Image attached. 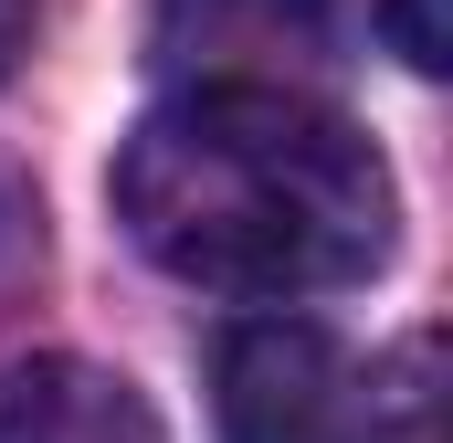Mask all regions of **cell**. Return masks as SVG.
Returning <instances> with one entry per match:
<instances>
[{"mask_svg": "<svg viewBox=\"0 0 453 443\" xmlns=\"http://www.w3.org/2000/svg\"><path fill=\"white\" fill-rule=\"evenodd\" d=\"M21 53H32V0H0V85L21 74Z\"/></svg>", "mask_w": 453, "mask_h": 443, "instance_id": "obj_6", "label": "cell"}, {"mask_svg": "<svg viewBox=\"0 0 453 443\" xmlns=\"http://www.w3.org/2000/svg\"><path fill=\"white\" fill-rule=\"evenodd\" d=\"M116 222L137 253L201 296L296 307L380 275L390 169L306 85H180L116 148Z\"/></svg>", "mask_w": 453, "mask_h": 443, "instance_id": "obj_1", "label": "cell"}, {"mask_svg": "<svg viewBox=\"0 0 453 443\" xmlns=\"http://www.w3.org/2000/svg\"><path fill=\"white\" fill-rule=\"evenodd\" d=\"M348 0H158L148 64L169 85H306L338 53Z\"/></svg>", "mask_w": 453, "mask_h": 443, "instance_id": "obj_3", "label": "cell"}, {"mask_svg": "<svg viewBox=\"0 0 453 443\" xmlns=\"http://www.w3.org/2000/svg\"><path fill=\"white\" fill-rule=\"evenodd\" d=\"M380 21H390V43H401V64H422V74H443V64H453V32H443V0H390Z\"/></svg>", "mask_w": 453, "mask_h": 443, "instance_id": "obj_5", "label": "cell"}, {"mask_svg": "<svg viewBox=\"0 0 453 443\" xmlns=\"http://www.w3.org/2000/svg\"><path fill=\"white\" fill-rule=\"evenodd\" d=\"M222 443H380V369L317 317H242L211 359Z\"/></svg>", "mask_w": 453, "mask_h": 443, "instance_id": "obj_2", "label": "cell"}, {"mask_svg": "<svg viewBox=\"0 0 453 443\" xmlns=\"http://www.w3.org/2000/svg\"><path fill=\"white\" fill-rule=\"evenodd\" d=\"M0 443H169L137 380L96 359H21L0 369Z\"/></svg>", "mask_w": 453, "mask_h": 443, "instance_id": "obj_4", "label": "cell"}]
</instances>
